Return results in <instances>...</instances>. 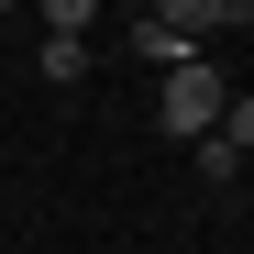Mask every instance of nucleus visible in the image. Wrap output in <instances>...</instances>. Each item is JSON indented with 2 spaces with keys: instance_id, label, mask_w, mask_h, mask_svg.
I'll return each mask as SVG.
<instances>
[{
  "instance_id": "nucleus-1",
  "label": "nucleus",
  "mask_w": 254,
  "mask_h": 254,
  "mask_svg": "<svg viewBox=\"0 0 254 254\" xmlns=\"http://www.w3.org/2000/svg\"><path fill=\"white\" fill-rule=\"evenodd\" d=\"M221 111H232V77H221V56H188V66H166V77H155V122H166L177 144L221 133Z\"/></svg>"
},
{
  "instance_id": "nucleus-2",
  "label": "nucleus",
  "mask_w": 254,
  "mask_h": 254,
  "mask_svg": "<svg viewBox=\"0 0 254 254\" xmlns=\"http://www.w3.org/2000/svg\"><path fill=\"white\" fill-rule=\"evenodd\" d=\"M144 22H166L177 45H199V56H210V33H243V22H254V0H155Z\"/></svg>"
},
{
  "instance_id": "nucleus-3",
  "label": "nucleus",
  "mask_w": 254,
  "mask_h": 254,
  "mask_svg": "<svg viewBox=\"0 0 254 254\" xmlns=\"http://www.w3.org/2000/svg\"><path fill=\"white\" fill-rule=\"evenodd\" d=\"M33 66H45L56 89H77V77H89V45H77V33H45V45H33Z\"/></svg>"
},
{
  "instance_id": "nucleus-4",
  "label": "nucleus",
  "mask_w": 254,
  "mask_h": 254,
  "mask_svg": "<svg viewBox=\"0 0 254 254\" xmlns=\"http://www.w3.org/2000/svg\"><path fill=\"white\" fill-rule=\"evenodd\" d=\"M122 45H133V56H144L155 77H166V66H188V56H199V45H177V33H166V22H133V33H122Z\"/></svg>"
},
{
  "instance_id": "nucleus-5",
  "label": "nucleus",
  "mask_w": 254,
  "mask_h": 254,
  "mask_svg": "<svg viewBox=\"0 0 254 254\" xmlns=\"http://www.w3.org/2000/svg\"><path fill=\"white\" fill-rule=\"evenodd\" d=\"M89 22H100V0H45V33H77L89 45Z\"/></svg>"
},
{
  "instance_id": "nucleus-6",
  "label": "nucleus",
  "mask_w": 254,
  "mask_h": 254,
  "mask_svg": "<svg viewBox=\"0 0 254 254\" xmlns=\"http://www.w3.org/2000/svg\"><path fill=\"white\" fill-rule=\"evenodd\" d=\"M188 155H199V177H210V188H232V166H243V155H232V144H221V133H199V144H188Z\"/></svg>"
},
{
  "instance_id": "nucleus-7",
  "label": "nucleus",
  "mask_w": 254,
  "mask_h": 254,
  "mask_svg": "<svg viewBox=\"0 0 254 254\" xmlns=\"http://www.w3.org/2000/svg\"><path fill=\"white\" fill-rule=\"evenodd\" d=\"M221 144H232V155H254V100H232V111H221Z\"/></svg>"
},
{
  "instance_id": "nucleus-8",
  "label": "nucleus",
  "mask_w": 254,
  "mask_h": 254,
  "mask_svg": "<svg viewBox=\"0 0 254 254\" xmlns=\"http://www.w3.org/2000/svg\"><path fill=\"white\" fill-rule=\"evenodd\" d=\"M11 11H22V0H0V22H11Z\"/></svg>"
}]
</instances>
